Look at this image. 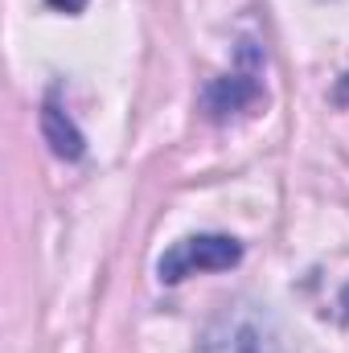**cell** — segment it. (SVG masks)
I'll return each mask as SVG.
<instances>
[{"label":"cell","mask_w":349,"mask_h":353,"mask_svg":"<svg viewBox=\"0 0 349 353\" xmlns=\"http://www.w3.org/2000/svg\"><path fill=\"white\" fill-rule=\"evenodd\" d=\"M337 308H341V312H337V316H341V325H349V283L341 288V296H337Z\"/></svg>","instance_id":"cell-7"},{"label":"cell","mask_w":349,"mask_h":353,"mask_svg":"<svg viewBox=\"0 0 349 353\" xmlns=\"http://www.w3.org/2000/svg\"><path fill=\"white\" fill-rule=\"evenodd\" d=\"M333 103H337V107H349V74L337 79V87H333Z\"/></svg>","instance_id":"cell-5"},{"label":"cell","mask_w":349,"mask_h":353,"mask_svg":"<svg viewBox=\"0 0 349 353\" xmlns=\"http://www.w3.org/2000/svg\"><path fill=\"white\" fill-rule=\"evenodd\" d=\"M243 263V243L230 234H189L157 259L161 283H181L197 271H230Z\"/></svg>","instance_id":"cell-2"},{"label":"cell","mask_w":349,"mask_h":353,"mask_svg":"<svg viewBox=\"0 0 349 353\" xmlns=\"http://www.w3.org/2000/svg\"><path fill=\"white\" fill-rule=\"evenodd\" d=\"M255 74H259V70H235V74H222V79L206 83V90H201V111H206L210 119H230V115L255 107L259 94H263Z\"/></svg>","instance_id":"cell-3"},{"label":"cell","mask_w":349,"mask_h":353,"mask_svg":"<svg viewBox=\"0 0 349 353\" xmlns=\"http://www.w3.org/2000/svg\"><path fill=\"white\" fill-rule=\"evenodd\" d=\"M41 136H46V144H50V152H54L58 161H79V157L87 152V140H83L79 123L66 115V107H62L54 94L41 103Z\"/></svg>","instance_id":"cell-4"},{"label":"cell","mask_w":349,"mask_h":353,"mask_svg":"<svg viewBox=\"0 0 349 353\" xmlns=\"http://www.w3.org/2000/svg\"><path fill=\"white\" fill-rule=\"evenodd\" d=\"M197 353H296L283 325L275 321V312L267 304H255V300H230L222 304L201 341H197Z\"/></svg>","instance_id":"cell-1"},{"label":"cell","mask_w":349,"mask_h":353,"mask_svg":"<svg viewBox=\"0 0 349 353\" xmlns=\"http://www.w3.org/2000/svg\"><path fill=\"white\" fill-rule=\"evenodd\" d=\"M50 4H54L58 12H83V8H87V0H50Z\"/></svg>","instance_id":"cell-6"}]
</instances>
